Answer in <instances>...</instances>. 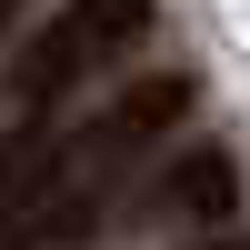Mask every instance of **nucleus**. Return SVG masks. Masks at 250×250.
<instances>
[{"label":"nucleus","instance_id":"1","mask_svg":"<svg viewBox=\"0 0 250 250\" xmlns=\"http://www.w3.org/2000/svg\"><path fill=\"white\" fill-rule=\"evenodd\" d=\"M150 30V0H60L50 10V30L30 40V50H20V110H50L60 90H80V80L90 70H110L120 50H130V40Z\"/></svg>","mask_w":250,"mask_h":250},{"label":"nucleus","instance_id":"2","mask_svg":"<svg viewBox=\"0 0 250 250\" xmlns=\"http://www.w3.org/2000/svg\"><path fill=\"white\" fill-rule=\"evenodd\" d=\"M150 210H170V220H230L240 210V160L220 150V140H200V150L150 190Z\"/></svg>","mask_w":250,"mask_h":250},{"label":"nucleus","instance_id":"3","mask_svg":"<svg viewBox=\"0 0 250 250\" xmlns=\"http://www.w3.org/2000/svg\"><path fill=\"white\" fill-rule=\"evenodd\" d=\"M50 180H70V130H50V110H30V130L0 140V210H30Z\"/></svg>","mask_w":250,"mask_h":250},{"label":"nucleus","instance_id":"4","mask_svg":"<svg viewBox=\"0 0 250 250\" xmlns=\"http://www.w3.org/2000/svg\"><path fill=\"white\" fill-rule=\"evenodd\" d=\"M20 10H30V0H0V30H10V20H20Z\"/></svg>","mask_w":250,"mask_h":250},{"label":"nucleus","instance_id":"5","mask_svg":"<svg viewBox=\"0 0 250 250\" xmlns=\"http://www.w3.org/2000/svg\"><path fill=\"white\" fill-rule=\"evenodd\" d=\"M200 250H250V240H200Z\"/></svg>","mask_w":250,"mask_h":250}]
</instances>
